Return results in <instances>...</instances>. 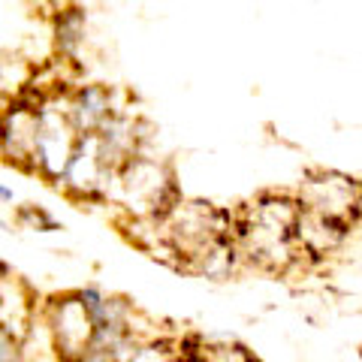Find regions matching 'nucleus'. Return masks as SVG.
Instances as JSON below:
<instances>
[{
  "label": "nucleus",
  "mask_w": 362,
  "mask_h": 362,
  "mask_svg": "<svg viewBox=\"0 0 362 362\" xmlns=\"http://www.w3.org/2000/svg\"><path fill=\"white\" fill-rule=\"evenodd\" d=\"M33 66L13 52H0V100H16L21 94H28V88L33 82Z\"/></svg>",
  "instance_id": "nucleus-1"
},
{
  "label": "nucleus",
  "mask_w": 362,
  "mask_h": 362,
  "mask_svg": "<svg viewBox=\"0 0 362 362\" xmlns=\"http://www.w3.org/2000/svg\"><path fill=\"white\" fill-rule=\"evenodd\" d=\"M85 42V13L82 9H64L54 18V45L64 58H73L76 49Z\"/></svg>",
  "instance_id": "nucleus-2"
},
{
  "label": "nucleus",
  "mask_w": 362,
  "mask_h": 362,
  "mask_svg": "<svg viewBox=\"0 0 362 362\" xmlns=\"http://www.w3.org/2000/svg\"><path fill=\"white\" fill-rule=\"evenodd\" d=\"M13 199H16V190L6 187V185H0V206H6V202H13Z\"/></svg>",
  "instance_id": "nucleus-3"
}]
</instances>
